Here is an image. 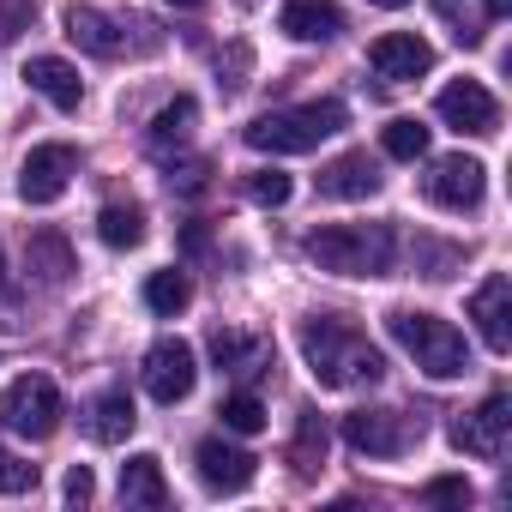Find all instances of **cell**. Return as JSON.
<instances>
[{
  "label": "cell",
  "mask_w": 512,
  "mask_h": 512,
  "mask_svg": "<svg viewBox=\"0 0 512 512\" xmlns=\"http://www.w3.org/2000/svg\"><path fill=\"white\" fill-rule=\"evenodd\" d=\"M302 362H308V374L320 380V386H332V392H344V386H374L380 374H386V356L368 344V332L362 326H350V320H338V314H314V320H302Z\"/></svg>",
  "instance_id": "cell-1"
},
{
  "label": "cell",
  "mask_w": 512,
  "mask_h": 512,
  "mask_svg": "<svg viewBox=\"0 0 512 512\" xmlns=\"http://www.w3.org/2000/svg\"><path fill=\"white\" fill-rule=\"evenodd\" d=\"M302 247L320 272H338V278H386L392 260H398L392 223H326Z\"/></svg>",
  "instance_id": "cell-2"
},
{
  "label": "cell",
  "mask_w": 512,
  "mask_h": 512,
  "mask_svg": "<svg viewBox=\"0 0 512 512\" xmlns=\"http://www.w3.org/2000/svg\"><path fill=\"white\" fill-rule=\"evenodd\" d=\"M344 103L338 97H320V103H296V109H266L260 121H247V145L253 151H272V157H296V151H314L320 139L344 133Z\"/></svg>",
  "instance_id": "cell-3"
},
{
  "label": "cell",
  "mask_w": 512,
  "mask_h": 512,
  "mask_svg": "<svg viewBox=\"0 0 512 512\" xmlns=\"http://www.w3.org/2000/svg\"><path fill=\"white\" fill-rule=\"evenodd\" d=\"M386 332L416 356V368H422L428 380H458V374H470V344H464L458 326H446V320H434V314H416V308H392V314H386Z\"/></svg>",
  "instance_id": "cell-4"
},
{
  "label": "cell",
  "mask_w": 512,
  "mask_h": 512,
  "mask_svg": "<svg viewBox=\"0 0 512 512\" xmlns=\"http://www.w3.org/2000/svg\"><path fill=\"white\" fill-rule=\"evenodd\" d=\"M67 404H61V386L49 374H19L7 392H0V428L7 434H25V440H49L61 428Z\"/></svg>",
  "instance_id": "cell-5"
},
{
  "label": "cell",
  "mask_w": 512,
  "mask_h": 512,
  "mask_svg": "<svg viewBox=\"0 0 512 512\" xmlns=\"http://www.w3.org/2000/svg\"><path fill=\"white\" fill-rule=\"evenodd\" d=\"M344 440H350L362 458H404V452L422 440V422H410L404 410L374 404V410H350V416H344Z\"/></svg>",
  "instance_id": "cell-6"
},
{
  "label": "cell",
  "mask_w": 512,
  "mask_h": 512,
  "mask_svg": "<svg viewBox=\"0 0 512 512\" xmlns=\"http://www.w3.org/2000/svg\"><path fill=\"white\" fill-rule=\"evenodd\" d=\"M422 193H428L440 211H476L482 193H488V169H482L476 157H464V151H458V157H434Z\"/></svg>",
  "instance_id": "cell-7"
},
{
  "label": "cell",
  "mask_w": 512,
  "mask_h": 512,
  "mask_svg": "<svg viewBox=\"0 0 512 512\" xmlns=\"http://www.w3.org/2000/svg\"><path fill=\"white\" fill-rule=\"evenodd\" d=\"M193 380H199L193 344H181V338H157V344L145 350V392H151L157 404H181V398L193 392Z\"/></svg>",
  "instance_id": "cell-8"
},
{
  "label": "cell",
  "mask_w": 512,
  "mask_h": 512,
  "mask_svg": "<svg viewBox=\"0 0 512 512\" xmlns=\"http://www.w3.org/2000/svg\"><path fill=\"white\" fill-rule=\"evenodd\" d=\"M79 175V151L73 145H37L31 157H25V169H19V193H25V205H55L61 193H67V181Z\"/></svg>",
  "instance_id": "cell-9"
},
{
  "label": "cell",
  "mask_w": 512,
  "mask_h": 512,
  "mask_svg": "<svg viewBox=\"0 0 512 512\" xmlns=\"http://www.w3.org/2000/svg\"><path fill=\"white\" fill-rule=\"evenodd\" d=\"M506 428H512V398L506 392H488L482 410H470V416L452 422V446L470 452V458H500L506 452Z\"/></svg>",
  "instance_id": "cell-10"
},
{
  "label": "cell",
  "mask_w": 512,
  "mask_h": 512,
  "mask_svg": "<svg viewBox=\"0 0 512 512\" xmlns=\"http://www.w3.org/2000/svg\"><path fill=\"white\" fill-rule=\"evenodd\" d=\"M434 115H440L446 127H458V133H476V139L500 133V103H494L476 79H452V85L434 97Z\"/></svg>",
  "instance_id": "cell-11"
},
{
  "label": "cell",
  "mask_w": 512,
  "mask_h": 512,
  "mask_svg": "<svg viewBox=\"0 0 512 512\" xmlns=\"http://www.w3.org/2000/svg\"><path fill=\"white\" fill-rule=\"evenodd\" d=\"M470 320H476V332H482V344L494 356L512 350V278L506 272H488L482 278V290L470 296Z\"/></svg>",
  "instance_id": "cell-12"
},
{
  "label": "cell",
  "mask_w": 512,
  "mask_h": 512,
  "mask_svg": "<svg viewBox=\"0 0 512 512\" xmlns=\"http://www.w3.org/2000/svg\"><path fill=\"white\" fill-rule=\"evenodd\" d=\"M199 482L211 488V494H241L247 482H253V452H241L235 440H223V434H211V440H199Z\"/></svg>",
  "instance_id": "cell-13"
},
{
  "label": "cell",
  "mask_w": 512,
  "mask_h": 512,
  "mask_svg": "<svg viewBox=\"0 0 512 512\" xmlns=\"http://www.w3.org/2000/svg\"><path fill=\"white\" fill-rule=\"evenodd\" d=\"M368 67H374L380 79H422V73L434 67V49H428L416 31H386V37L368 43Z\"/></svg>",
  "instance_id": "cell-14"
},
{
  "label": "cell",
  "mask_w": 512,
  "mask_h": 512,
  "mask_svg": "<svg viewBox=\"0 0 512 512\" xmlns=\"http://www.w3.org/2000/svg\"><path fill=\"white\" fill-rule=\"evenodd\" d=\"M211 356H217V368L223 374H235V380H260V374H272V344L266 338H253V332H211Z\"/></svg>",
  "instance_id": "cell-15"
},
{
  "label": "cell",
  "mask_w": 512,
  "mask_h": 512,
  "mask_svg": "<svg viewBox=\"0 0 512 512\" xmlns=\"http://www.w3.org/2000/svg\"><path fill=\"white\" fill-rule=\"evenodd\" d=\"M320 193L326 199H374L380 193V163L368 151H344L320 169Z\"/></svg>",
  "instance_id": "cell-16"
},
{
  "label": "cell",
  "mask_w": 512,
  "mask_h": 512,
  "mask_svg": "<svg viewBox=\"0 0 512 512\" xmlns=\"http://www.w3.org/2000/svg\"><path fill=\"white\" fill-rule=\"evenodd\" d=\"M278 25H284V37H296V43H332V37L344 31V13L332 7V0H284V7H278Z\"/></svg>",
  "instance_id": "cell-17"
},
{
  "label": "cell",
  "mask_w": 512,
  "mask_h": 512,
  "mask_svg": "<svg viewBox=\"0 0 512 512\" xmlns=\"http://www.w3.org/2000/svg\"><path fill=\"white\" fill-rule=\"evenodd\" d=\"M25 79H31V91H43L55 109H79V103H85V79H79V67H67L61 55H37V61L25 67Z\"/></svg>",
  "instance_id": "cell-18"
},
{
  "label": "cell",
  "mask_w": 512,
  "mask_h": 512,
  "mask_svg": "<svg viewBox=\"0 0 512 512\" xmlns=\"http://www.w3.org/2000/svg\"><path fill=\"white\" fill-rule=\"evenodd\" d=\"M133 422H139V410H133V398L115 386V392H103V398H91V410H85V434L97 440V446H121L127 434H133Z\"/></svg>",
  "instance_id": "cell-19"
},
{
  "label": "cell",
  "mask_w": 512,
  "mask_h": 512,
  "mask_svg": "<svg viewBox=\"0 0 512 512\" xmlns=\"http://www.w3.org/2000/svg\"><path fill=\"white\" fill-rule=\"evenodd\" d=\"M67 37H73L79 49H91V55H121V49H127L121 25H115L109 13H97V7H67Z\"/></svg>",
  "instance_id": "cell-20"
},
{
  "label": "cell",
  "mask_w": 512,
  "mask_h": 512,
  "mask_svg": "<svg viewBox=\"0 0 512 512\" xmlns=\"http://www.w3.org/2000/svg\"><path fill=\"white\" fill-rule=\"evenodd\" d=\"M121 500L127 506H169V482H163V464L151 458V452H139V458H127L121 464Z\"/></svg>",
  "instance_id": "cell-21"
},
{
  "label": "cell",
  "mask_w": 512,
  "mask_h": 512,
  "mask_svg": "<svg viewBox=\"0 0 512 512\" xmlns=\"http://www.w3.org/2000/svg\"><path fill=\"white\" fill-rule=\"evenodd\" d=\"M25 260H31V272L43 278V284H67L79 266H73V247L55 235V229H37L31 235V247H25Z\"/></svg>",
  "instance_id": "cell-22"
},
{
  "label": "cell",
  "mask_w": 512,
  "mask_h": 512,
  "mask_svg": "<svg viewBox=\"0 0 512 512\" xmlns=\"http://www.w3.org/2000/svg\"><path fill=\"white\" fill-rule=\"evenodd\" d=\"M193 121H199V109H193V97H175L169 109H157V121H151V151H169V145H187V139H193Z\"/></svg>",
  "instance_id": "cell-23"
},
{
  "label": "cell",
  "mask_w": 512,
  "mask_h": 512,
  "mask_svg": "<svg viewBox=\"0 0 512 512\" xmlns=\"http://www.w3.org/2000/svg\"><path fill=\"white\" fill-rule=\"evenodd\" d=\"M97 235H103L115 253H127V247H139V241H145V211H139V205H103Z\"/></svg>",
  "instance_id": "cell-24"
},
{
  "label": "cell",
  "mask_w": 512,
  "mask_h": 512,
  "mask_svg": "<svg viewBox=\"0 0 512 512\" xmlns=\"http://www.w3.org/2000/svg\"><path fill=\"white\" fill-rule=\"evenodd\" d=\"M187 302H193V284H187V272H151V284H145V308H151V314L175 320Z\"/></svg>",
  "instance_id": "cell-25"
},
{
  "label": "cell",
  "mask_w": 512,
  "mask_h": 512,
  "mask_svg": "<svg viewBox=\"0 0 512 512\" xmlns=\"http://www.w3.org/2000/svg\"><path fill=\"white\" fill-rule=\"evenodd\" d=\"M290 464H296V476H314V470L326 464V422H320V410H302V428H296Z\"/></svg>",
  "instance_id": "cell-26"
},
{
  "label": "cell",
  "mask_w": 512,
  "mask_h": 512,
  "mask_svg": "<svg viewBox=\"0 0 512 512\" xmlns=\"http://www.w3.org/2000/svg\"><path fill=\"white\" fill-rule=\"evenodd\" d=\"M380 145H386V157H398V163H416V157H428V127H422L416 115H398V121H386Z\"/></svg>",
  "instance_id": "cell-27"
},
{
  "label": "cell",
  "mask_w": 512,
  "mask_h": 512,
  "mask_svg": "<svg viewBox=\"0 0 512 512\" xmlns=\"http://www.w3.org/2000/svg\"><path fill=\"white\" fill-rule=\"evenodd\" d=\"M223 434H260L266 428V404L253 398V392H235V398H223Z\"/></svg>",
  "instance_id": "cell-28"
},
{
  "label": "cell",
  "mask_w": 512,
  "mask_h": 512,
  "mask_svg": "<svg viewBox=\"0 0 512 512\" xmlns=\"http://www.w3.org/2000/svg\"><path fill=\"white\" fill-rule=\"evenodd\" d=\"M290 193H296V181H290L284 169H253V175H247V199H253V205H272V211H278V205H290Z\"/></svg>",
  "instance_id": "cell-29"
},
{
  "label": "cell",
  "mask_w": 512,
  "mask_h": 512,
  "mask_svg": "<svg viewBox=\"0 0 512 512\" xmlns=\"http://www.w3.org/2000/svg\"><path fill=\"white\" fill-rule=\"evenodd\" d=\"M25 488H37V464H25L0 446V494H25Z\"/></svg>",
  "instance_id": "cell-30"
},
{
  "label": "cell",
  "mask_w": 512,
  "mask_h": 512,
  "mask_svg": "<svg viewBox=\"0 0 512 512\" xmlns=\"http://www.w3.org/2000/svg\"><path fill=\"white\" fill-rule=\"evenodd\" d=\"M422 494H428L434 506H470V482H464V476H434Z\"/></svg>",
  "instance_id": "cell-31"
},
{
  "label": "cell",
  "mask_w": 512,
  "mask_h": 512,
  "mask_svg": "<svg viewBox=\"0 0 512 512\" xmlns=\"http://www.w3.org/2000/svg\"><path fill=\"white\" fill-rule=\"evenodd\" d=\"M91 494H97V482H91V470H85V464H73V470H67V500H73V506H85Z\"/></svg>",
  "instance_id": "cell-32"
},
{
  "label": "cell",
  "mask_w": 512,
  "mask_h": 512,
  "mask_svg": "<svg viewBox=\"0 0 512 512\" xmlns=\"http://www.w3.org/2000/svg\"><path fill=\"white\" fill-rule=\"evenodd\" d=\"M482 13H488V19H506V13H512V0H482Z\"/></svg>",
  "instance_id": "cell-33"
},
{
  "label": "cell",
  "mask_w": 512,
  "mask_h": 512,
  "mask_svg": "<svg viewBox=\"0 0 512 512\" xmlns=\"http://www.w3.org/2000/svg\"><path fill=\"white\" fill-rule=\"evenodd\" d=\"M374 7H410V0H374Z\"/></svg>",
  "instance_id": "cell-34"
},
{
  "label": "cell",
  "mask_w": 512,
  "mask_h": 512,
  "mask_svg": "<svg viewBox=\"0 0 512 512\" xmlns=\"http://www.w3.org/2000/svg\"><path fill=\"white\" fill-rule=\"evenodd\" d=\"M169 7H205V0H169Z\"/></svg>",
  "instance_id": "cell-35"
},
{
  "label": "cell",
  "mask_w": 512,
  "mask_h": 512,
  "mask_svg": "<svg viewBox=\"0 0 512 512\" xmlns=\"http://www.w3.org/2000/svg\"><path fill=\"white\" fill-rule=\"evenodd\" d=\"M0 284H7V253H0Z\"/></svg>",
  "instance_id": "cell-36"
}]
</instances>
